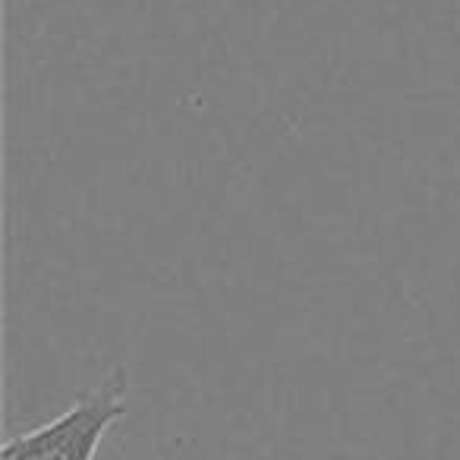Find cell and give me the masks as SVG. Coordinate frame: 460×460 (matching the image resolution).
<instances>
[{"instance_id": "1", "label": "cell", "mask_w": 460, "mask_h": 460, "mask_svg": "<svg viewBox=\"0 0 460 460\" xmlns=\"http://www.w3.org/2000/svg\"><path fill=\"white\" fill-rule=\"evenodd\" d=\"M127 366H111L64 413L4 441L0 460H95L108 432L127 416Z\"/></svg>"}]
</instances>
